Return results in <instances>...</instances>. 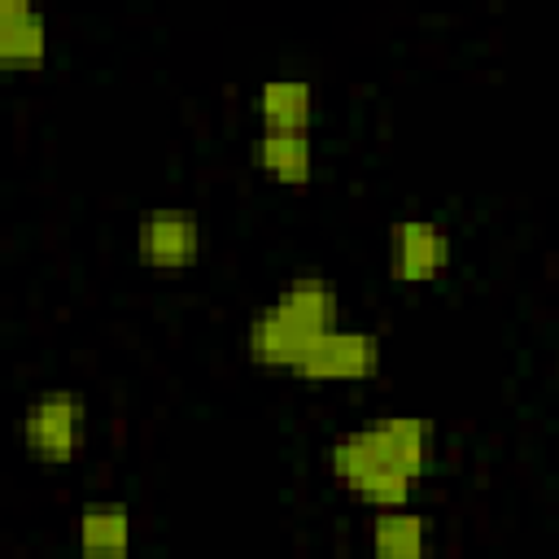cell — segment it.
<instances>
[{"mask_svg": "<svg viewBox=\"0 0 559 559\" xmlns=\"http://www.w3.org/2000/svg\"><path fill=\"white\" fill-rule=\"evenodd\" d=\"M336 328V293L323 275H297L245 332V354L266 371H297L310 345Z\"/></svg>", "mask_w": 559, "mask_h": 559, "instance_id": "1", "label": "cell"}, {"mask_svg": "<svg viewBox=\"0 0 559 559\" xmlns=\"http://www.w3.org/2000/svg\"><path fill=\"white\" fill-rule=\"evenodd\" d=\"M22 441L39 463H70L87 441V402L70 389L39 393L22 415Z\"/></svg>", "mask_w": 559, "mask_h": 559, "instance_id": "2", "label": "cell"}, {"mask_svg": "<svg viewBox=\"0 0 559 559\" xmlns=\"http://www.w3.org/2000/svg\"><path fill=\"white\" fill-rule=\"evenodd\" d=\"M380 371V336L376 332H362V328H332L323 332L310 354L301 358V367L293 376L301 380H314V384H354V380H367Z\"/></svg>", "mask_w": 559, "mask_h": 559, "instance_id": "3", "label": "cell"}, {"mask_svg": "<svg viewBox=\"0 0 559 559\" xmlns=\"http://www.w3.org/2000/svg\"><path fill=\"white\" fill-rule=\"evenodd\" d=\"M389 262L402 284H428L450 266V236L432 218H402L389 236Z\"/></svg>", "mask_w": 559, "mask_h": 559, "instance_id": "4", "label": "cell"}, {"mask_svg": "<svg viewBox=\"0 0 559 559\" xmlns=\"http://www.w3.org/2000/svg\"><path fill=\"white\" fill-rule=\"evenodd\" d=\"M135 249L157 271H183L201 258V223L188 210H153L135 231Z\"/></svg>", "mask_w": 559, "mask_h": 559, "instance_id": "5", "label": "cell"}, {"mask_svg": "<svg viewBox=\"0 0 559 559\" xmlns=\"http://www.w3.org/2000/svg\"><path fill=\"white\" fill-rule=\"evenodd\" d=\"M376 437H380V450L393 467H402L411 480H419L428 467H432V454H437V432L428 419H415V415H389V419H376L371 424Z\"/></svg>", "mask_w": 559, "mask_h": 559, "instance_id": "6", "label": "cell"}, {"mask_svg": "<svg viewBox=\"0 0 559 559\" xmlns=\"http://www.w3.org/2000/svg\"><path fill=\"white\" fill-rule=\"evenodd\" d=\"M48 57V26L44 13L31 9L26 0H4L0 4V61L4 66H44Z\"/></svg>", "mask_w": 559, "mask_h": 559, "instance_id": "7", "label": "cell"}, {"mask_svg": "<svg viewBox=\"0 0 559 559\" xmlns=\"http://www.w3.org/2000/svg\"><path fill=\"white\" fill-rule=\"evenodd\" d=\"M253 157H258L262 175L284 183V188H301L310 179V170H314L310 131H262Z\"/></svg>", "mask_w": 559, "mask_h": 559, "instance_id": "8", "label": "cell"}, {"mask_svg": "<svg viewBox=\"0 0 559 559\" xmlns=\"http://www.w3.org/2000/svg\"><path fill=\"white\" fill-rule=\"evenodd\" d=\"M79 550L83 559H127L131 550V511L122 502H92L79 511Z\"/></svg>", "mask_w": 559, "mask_h": 559, "instance_id": "9", "label": "cell"}, {"mask_svg": "<svg viewBox=\"0 0 559 559\" xmlns=\"http://www.w3.org/2000/svg\"><path fill=\"white\" fill-rule=\"evenodd\" d=\"M262 131H310L314 118V92L301 79H266L258 92Z\"/></svg>", "mask_w": 559, "mask_h": 559, "instance_id": "10", "label": "cell"}, {"mask_svg": "<svg viewBox=\"0 0 559 559\" xmlns=\"http://www.w3.org/2000/svg\"><path fill=\"white\" fill-rule=\"evenodd\" d=\"M371 555L376 559H424L428 555V520L406 507L380 511L371 524Z\"/></svg>", "mask_w": 559, "mask_h": 559, "instance_id": "11", "label": "cell"}, {"mask_svg": "<svg viewBox=\"0 0 559 559\" xmlns=\"http://www.w3.org/2000/svg\"><path fill=\"white\" fill-rule=\"evenodd\" d=\"M380 463H389L384 459V450H380V437H376V428L367 424V428H354V432H341L336 441H332V450H328V467H332V476L341 480V485H358L371 467H380Z\"/></svg>", "mask_w": 559, "mask_h": 559, "instance_id": "12", "label": "cell"}, {"mask_svg": "<svg viewBox=\"0 0 559 559\" xmlns=\"http://www.w3.org/2000/svg\"><path fill=\"white\" fill-rule=\"evenodd\" d=\"M411 485H415V480H411L402 467L380 463V467H371L354 489H358V498H362V502H371V507H380V511H393V507H406Z\"/></svg>", "mask_w": 559, "mask_h": 559, "instance_id": "13", "label": "cell"}]
</instances>
